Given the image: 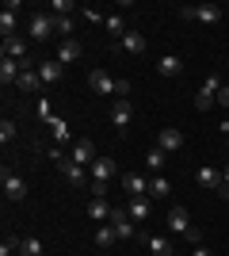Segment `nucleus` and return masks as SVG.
<instances>
[{
    "mask_svg": "<svg viewBox=\"0 0 229 256\" xmlns=\"http://www.w3.org/2000/svg\"><path fill=\"white\" fill-rule=\"evenodd\" d=\"M111 210H115V206L107 203V195H96V199H92V203H88V218H92V222H111Z\"/></svg>",
    "mask_w": 229,
    "mask_h": 256,
    "instance_id": "11",
    "label": "nucleus"
},
{
    "mask_svg": "<svg viewBox=\"0 0 229 256\" xmlns=\"http://www.w3.org/2000/svg\"><path fill=\"white\" fill-rule=\"evenodd\" d=\"M111 230L119 234V241H130V237H134V222H130V214H126V210H111Z\"/></svg>",
    "mask_w": 229,
    "mask_h": 256,
    "instance_id": "12",
    "label": "nucleus"
},
{
    "mask_svg": "<svg viewBox=\"0 0 229 256\" xmlns=\"http://www.w3.org/2000/svg\"><path fill=\"white\" fill-rule=\"evenodd\" d=\"M54 27H57V34H61V38H73V31H76V20L73 16H54Z\"/></svg>",
    "mask_w": 229,
    "mask_h": 256,
    "instance_id": "25",
    "label": "nucleus"
},
{
    "mask_svg": "<svg viewBox=\"0 0 229 256\" xmlns=\"http://www.w3.org/2000/svg\"><path fill=\"white\" fill-rule=\"evenodd\" d=\"M38 84H42V80H38V69H31V73H19V80H15V88H19V92H34Z\"/></svg>",
    "mask_w": 229,
    "mask_h": 256,
    "instance_id": "26",
    "label": "nucleus"
},
{
    "mask_svg": "<svg viewBox=\"0 0 229 256\" xmlns=\"http://www.w3.org/2000/svg\"><path fill=\"white\" fill-rule=\"evenodd\" d=\"M218 92H222V76H207L203 88H199V96H195V107L199 111H210V107L218 104Z\"/></svg>",
    "mask_w": 229,
    "mask_h": 256,
    "instance_id": "2",
    "label": "nucleus"
},
{
    "mask_svg": "<svg viewBox=\"0 0 229 256\" xmlns=\"http://www.w3.org/2000/svg\"><path fill=\"white\" fill-rule=\"evenodd\" d=\"M130 118H134L130 100H119V104L111 107V122H115V130H119V134H126V130H130Z\"/></svg>",
    "mask_w": 229,
    "mask_h": 256,
    "instance_id": "8",
    "label": "nucleus"
},
{
    "mask_svg": "<svg viewBox=\"0 0 229 256\" xmlns=\"http://www.w3.org/2000/svg\"><path fill=\"white\" fill-rule=\"evenodd\" d=\"M115 96H119V100H130V80H119V88H115Z\"/></svg>",
    "mask_w": 229,
    "mask_h": 256,
    "instance_id": "35",
    "label": "nucleus"
},
{
    "mask_svg": "<svg viewBox=\"0 0 229 256\" xmlns=\"http://www.w3.org/2000/svg\"><path fill=\"white\" fill-rule=\"evenodd\" d=\"M80 54H84V46L76 42V38H69V42H61V46H57V62H61V65H73L76 58H80Z\"/></svg>",
    "mask_w": 229,
    "mask_h": 256,
    "instance_id": "20",
    "label": "nucleus"
},
{
    "mask_svg": "<svg viewBox=\"0 0 229 256\" xmlns=\"http://www.w3.org/2000/svg\"><path fill=\"white\" fill-rule=\"evenodd\" d=\"M157 150H164V153H180L184 150V134L176 126H164L161 134H157Z\"/></svg>",
    "mask_w": 229,
    "mask_h": 256,
    "instance_id": "9",
    "label": "nucleus"
},
{
    "mask_svg": "<svg viewBox=\"0 0 229 256\" xmlns=\"http://www.w3.org/2000/svg\"><path fill=\"white\" fill-rule=\"evenodd\" d=\"M191 256H214V252H210L207 245H195V248H191Z\"/></svg>",
    "mask_w": 229,
    "mask_h": 256,
    "instance_id": "38",
    "label": "nucleus"
},
{
    "mask_svg": "<svg viewBox=\"0 0 229 256\" xmlns=\"http://www.w3.org/2000/svg\"><path fill=\"white\" fill-rule=\"evenodd\" d=\"M187 245H191V248H195V245H203V230H199V226H191V230H187Z\"/></svg>",
    "mask_w": 229,
    "mask_h": 256,
    "instance_id": "34",
    "label": "nucleus"
},
{
    "mask_svg": "<svg viewBox=\"0 0 229 256\" xmlns=\"http://www.w3.org/2000/svg\"><path fill=\"white\" fill-rule=\"evenodd\" d=\"M61 76H65V65L57 62V58H54V62H42V65H38V80H42V84H57Z\"/></svg>",
    "mask_w": 229,
    "mask_h": 256,
    "instance_id": "14",
    "label": "nucleus"
},
{
    "mask_svg": "<svg viewBox=\"0 0 229 256\" xmlns=\"http://www.w3.org/2000/svg\"><path fill=\"white\" fill-rule=\"evenodd\" d=\"M122 192L130 199H142V195H149V180L138 176V172H122Z\"/></svg>",
    "mask_w": 229,
    "mask_h": 256,
    "instance_id": "7",
    "label": "nucleus"
},
{
    "mask_svg": "<svg viewBox=\"0 0 229 256\" xmlns=\"http://www.w3.org/2000/svg\"><path fill=\"white\" fill-rule=\"evenodd\" d=\"M218 104H222V107H229V84H226V88L218 92Z\"/></svg>",
    "mask_w": 229,
    "mask_h": 256,
    "instance_id": "39",
    "label": "nucleus"
},
{
    "mask_svg": "<svg viewBox=\"0 0 229 256\" xmlns=\"http://www.w3.org/2000/svg\"><path fill=\"white\" fill-rule=\"evenodd\" d=\"M115 241H119V234L111 230V222H103V226L96 230V245H99V248H111Z\"/></svg>",
    "mask_w": 229,
    "mask_h": 256,
    "instance_id": "24",
    "label": "nucleus"
},
{
    "mask_svg": "<svg viewBox=\"0 0 229 256\" xmlns=\"http://www.w3.org/2000/svg\"><path fill=\"white\" fill-rule=\"evenodd\" d=\"M126 214H130V222L138 226V222H145V218H149V199H130V206H126Z\"/></svg>",
    "mask_w": 229,
    "mask_h": 256,
    "instance_id": "23",
    "label": "nucleus"
},
{
    "mask_svg": "<svg viewBox=\"0 0 229 256\" xmlns=\"http://www.w3.org/2000/svg\"><path fill=\"white\" fill-rule=\"evenodd\" d=\"M19 256H42V241H38V237H23Z\"/></svg>",
    "mask_w": 229,
    "mask_h": 256,
    "instance_id": "29",
    "label": "nucleus"
},
{
    "mask_svg": "<svg viewBox=\"0 0 229 256\" xmlns=\"http://www.w3.org/2000/svg\"><path fill=\"white\" fill-rule=\"evenodd\" d=\"M80 16H84L88 23H99V8H80Z\"/></svg>",
    "mask_w": 229,
    "mask_h": 256,
    "instance_id": "36",
    "label": "nucleus"
},
{
    "mask_svg": "<svg viewBox=\"0 0 229 256\" xmlns=\"http://www.w3.org/2000/svg\"><path fill=\"white\" fill-rule=\"evenodd\" d=\"M57 168H61V176H65L69 184H73V188H84L88 184V176H84V168H80V164H73V160H57Z\"/></svg>",
    "mask_w": 229,
    "mask_h": 256,
    "instance_id": "15",
    "label": "nucleus"
},
{
    "mask_svg": "<svg viewBox=\"0 0 229 256\" xmlns=\"http://www.w3.org/2000/svg\"><path fill=\"white\" fill-rule=\"evenodd\" d=\"M46 12H50V16H73V4H69V0H50V4H46Z\"/></svg>",
    "mask_w": 229,
    "mask_h": 256,
    "instance_id": "30",
    "label": "nucleus"
},
{
    "mask_svg": "<svg viewBox=\"0 0 229 256\" xmlns=\"http://www.w3.org/2000/svg\"><path fill=\"white\" fill-rule=\"evenodd\" d=\"M0 54H4V58H15V62H23V58H27V42H23L19 34H11V38H4Z\"/></svg>",
    "mask_w": 229,
    "mask_h": 256,
    "instance_id": "17",
    "label": "nucleus"
},
{
    "mask_svg": "<svg viewBox=\"0 0 229 256\" xmlns=\"http://www.w3.org/2000/svg\"><path fill=\"white\" fill-rule=\"evenodd\" d=\"M168 230H172V234H187V230H191V218H187L184 206H172V210H168Z\"/></svg>",
    "mask_w": 229,
    "mask_h": 256,
    "instance_id": "18",
    "label": "nucleus"
},
{
    "mask_svg": "<svg viewBox=\"0 0 229 256\" xmlns=\"http://www.w3.org/2000/svg\"><path fill=\"white\" fill-rule=\"evenodd\" d=\"M50 126H54V138H57V142L69 138V134H65V122H50Z\"/></svg>",
    "mask_w": 229,
    "mask_h": 256,
    "instance_id": "37",
    "label": "nucleus"
},
{
    "mask_svg": "<svg viewBox=\"0 0 229 256\" xmlns=\"http://www.w3.org/2000/svg\"><path fill=\"white\" fill-rule=\"evenodd\" d=\"M19 80V62L15 58H0V84L8 88V84H15Z\"/></svg>",
    "mask_w": 229,
    "mask_h": 256,
    "instance_id": "19",
    "label": "nucleus"
},
{
    "mask_svg": "<svg viewBox=\"0 0 229 256\" xmlns=\"http://www.w3.org/2000/svg\"><path fill=\"white\" fill-rule=\"evenodd\" d=\"M119 46H122L126 54H142V50H145V34H142V31H126V34L119 38Z\"/></svg>",
    "mask_w": 229,
    "mask_h": 256,
    "instance_id": "22",
    "label": "nucleus"
},
{
    "mask_svg": "<svg viewBox=\"0 0 229 256\" xmlns=\"http://www.w3.org/2000/svg\"><path fill=\"white\" fill-rule=\"evenodd\" d=\"M0 184H4V195H8L11 203H19L23 195H27V184H23V176H19V172H11V168L0 172Z\"/></svg>",
    "mask_w": 229,
    "mask_h": 256,
    "instance_id": "5",
    "label": "nucleus"
},
{
    "mask_svg": "<svg viewBox=\"0 0 229 256\" xmlns=\"http://www.w3.org/2000/svg\"><path fill=\"white\" fill-rule=\"evenodd\" d=\"M54 34H57L54 16H50V12H34V16H31V38L46 42V38H54Z\"/></svg>",
    "mask_w": 229,
    "mask_h": 256,
    "instance_id": "4",
    "label": "nucleus"
},
{
    "mask_svg": "<svg viewBox=\"0 0 229 256\" xmlns=\"http://www.w3.org/2000/svg\"><path fill=\"white\" fill-rule=\"evenodd\" d=\"M164 157H168L164 150H149V153H145V168H149V172H161L164 168Z\"/></svg>",
    "mask_w": 229,
    "mask_h": 256,
    "instance_id": "28",
    "label": "nucleus"
},
{
    "mask_svg": "<svg viewBox=\"0 0 229 256\" xmlns=\"http://www.w3.org/2000/svg\"><path fill=\"white\" fill-rule=\"evenodd\" d=\"M11 138H15V122H11V118H4V122H0V146H8Z\"/></svg>",
    "mask_w": 229,
    "mask_h": 256,
    "instance_id": "33",
    "label": "nucleus"
},
{
    "mask_svg": "<svg viewBox=\"0 0 229 256\" xmlns=\"http://www.w3.org/2000/svg\"><path fill=\"white\" fill-rule=\"evenodd\" d=\"M96 157H99V153H96V146H92L88 138H80V142L73 146V153H69V160H73V164H80V168H92V164H96Z\"/></svg>",
    "mask_w": 229,
    "mask_h": 256,
    "instance_id": "6",
    "label": "nucleus"
},
{
    "mask_svg": "<svg viewBox=\"0 0 229 256\" xmlns=\"http://www.w3.org/2000/svg\"><path fill=\"white\" fill-rule=\"evenodd\" d=\"M180 16H184V20H195V23H207V27L222 23V8L218 4H187V8H180Z\"/></svg>",
    "mask_w": 229,
    "mask_h": 256,
    "instance_id": "1",
    "label": "nucleus"
},
{
    "mask_svg": "<svg viewBox=\"0 0 229 256\" xmlns=\"http://www.w3.org/2000/svg\"><path fill=\"white\" fill-rule=\"evenodd\" d=\"M157 73H161V76H180V73H184V62H180L176 54H164L161 62H157Z\"/></svg>",
    "mask_w": 229,
    "mask_h": 256,
    "instance_id": "21",
    "label": "nucleus"
},
{
    "mask_svg": "<svg viewBox=\"0 0 229 256\" xmlns=\"http://www.w3.org/2000/svg\"><path fill=\"white\" fill-rule=\"evenodd\" d=\"M88 88L96 92V96H115V88H119V80L107 73V69H92L88 73Z\"/></svg>",
    "mask_w": 229,
    "mask_h": 256,
    "instance_id": "3",
    "label": "nucleus"
},
{
    "mask_svg": "<svg viewBox=\"0 0 229 256\" xmlns=\"http://www.w3.org/2000/svg\"><path fill=\"white\" fill-rule=\"evenodd\" d=\"M168 192H172V184H168L161 172H157V176L149 180V195H168Z\"/></svg>",
    "mask_w": 229,
    "mask_h": 256,
    "instance_id": "31",
    "label": "nucleus"
},
{
    "mask_svg": "<svg viewBox=\"0 0 229 256\" xmlns=\"http://www.w3.org/2000/svg\"><path fill=\"white\" fill-rule=\"evenodd\" d=\"M103 27H107V34H115V38H122V34H126V20H122V16H107V20H103Z\"/></svg>",
    "mask_w": 229,
    "mask_h": 256,
    "instance_id": "27",
    "label": "nucleus"
},
{
    "mask_svg": "<svg viewBox=\"0 0 229 256\" xmlns=\"http://www.w3.org/2000/svg\"><path fill=\"white\" fill-rule=\"evenodd\" d=\"M145 245H149V252H153V256H176L172 241H168L164 234H149V237H145Z\"/></svg>",
    "mask_w": 229,
    "mask_h": 256,
    "instance_id": "16",
    "label": "nucleus"
},
{
    "mask_svg": "<svg viewBox=\"0 0 229 256\" xmlns=\"http://www.w3.org/2000/svg\"><path fill=\"white\" fill-rule=\"evenodd\" d=\"M0 31H4V38L15 34V12H0Z\"/></svg>",
    "mask_w": 229,
    "mask_h": 256,
    "instance_id": "32",
    "label": "nucleus"
},
{
    "mask_svg": "<svg viewBox=\"0 0 229 256\" xmlns=\"http://www.w3.org/2000/svg\"><path fill=\"white\" fill-rule=\"evenodd\" d=\"M195 184H199V188H207V192H218V188H222V172H218V168H210V164H199Z\"/></svg>",
    "mask_w": 229,
    "mask_h": 256,
    "instance_id": "13",
    "label": "nucleus"
},
{
    "mask_svg": "<svg viewBox=\"0 0 229 256\" xmlns=\"http://www.w3.org/2000/svg\"><path fill=\"white\" fill-rule=\"evenodd\" d=\"M88 172H92V180H96V184H107L111 176H119V164H115L111 157H96V164H92Z\"/></svg>",
    "mask_w": 229,
    "mask_h": 256,
    "instance_id": "10",
    "label": "nucleus"
}]
</instances>
